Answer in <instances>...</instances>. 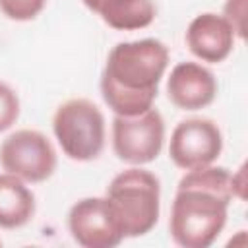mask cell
I'll use <instances>...</instances> for the list:
<instances>
[{
    "mask_svg": "<svg viewBox=\"0 0 248 248\" xmlns=\"http://www.w3.org/2000/svg\"><path fill=\"white\" fill-rule=\"evenodd\" d=\"M169 58V46L153 37L122 41L110 48L99 85L114 116H134L153 107Z\"/></svg>",
    "mask_w": 248,
    "mask_h": 248,
    "instance_id": "1",
    "label": "cell"
},
{
    "mask_svg": "<svg viewBox=\"0 0 248 248\" xmlns=\"http://www.w3.org/2000/svg\"><path fill=\"white\" fill-rule=\"evenodd\" d=\"M105 198L124 238H138L155 229L161 215V182L151 170H120L108 182Z\"/></svg>",
    "mask_w": 248,
    "mask_h": 248,
    "instance_id": "2",
    "label": "cell"
},
{
    "mask_svg": "<svg viewBox=\"0 0 248 248\" xmlns=\"http://www.w3.org/2000/svg\"><path fill=\"white\" fill-rule=\"evenodd\" d=\"M231 202L198 188H176L169 232L182 248H209L223 232Z\"/></svg>",
    "mask_w": 248,
    "mask_h": 248,
    "instance_id": "3",
    "label": "cell"
},
{
    "mask_svg": "<svg viewBox=\"0 0 248 248\" xmlns=\"http://www.w3.org/2000/svg\"><path fill=\"white\" fill-rule=\"evenodd\" d=\"M52 132L62 153L78 163L95 161L107 141V122L101 108L83 97L64 101L52 116Z\"/></svg>",
    "mask_w": 248,
    "mask_h": 248,
    "instance_id": "4",
    "label": "cell"
},
{
    "mask_svg": "<svg viewBox=\"0 0 248 248\" xmlns=\"http://www.w3.org/2000/svg\"><path fill=\"white\" fill-rule=\"evenodd\" d=\"M58 165L52 141L39 130L21 128L0 143V167L27 184L48 180Z\"/></svg>",
    "mask_w": 248,
    "mask_h": 248,
    "instance_id": "5",
    "label": "cell"
},
{
    "mask_svg": "<svg viewBox=\"0 0 248 248\" xmlns=\"http://www.w3.org/2000/svg\"><path fill=\"white\" fill-rule=\"evenodd\" d=\"M110 136L112 151L122 163L143 167L155 161L165 145L163 114L151 107L134 116H114Z\"/></svg>",
    "mask_w": 248,
    "mask_h": 248,
    "instance_id": "6",
    "label": "cell"
},
{
    "mask_svg": "<svg viewBox=\"0 0 248 248\" xmlns=\"http://www.w3.org/2000/svg\"><path fill=\"white\" fill-rule=\"evenodd\" d=\"M223 151V134L217 122L203 116L180 120L169 140V159L182 170L213 165Z\"/></svg>",
    "mask_w": 248,
    "mask_h": 248,
    "instance_id": "7",
    "label": "cell"
},
{
    "mask_svg": "<svg viewBox=\"0 0 248 248\" xmlns=\"http://www.w3.org/2000/svg\"><path fill=\"white\" fill-rule=\"evenodd\" d=\"M68 231L83 248H114L124 240L105 196L78 200L68 211Z\"/></svg>",
    "mask_w": 248,
    "mask_h": 248,
    "instance_id": "8",
    "label": "cell"
},
{
    "mask_svg": "<svg viewBox=\"0 0 248 248\" xmlns=\"http://www.w3.org/2000/svg\"><path fill=\"white\" fill-rule=\"evenodd\" d=\"M219 91L215 74L200 62H178L167 78L169 101L180 110H200L209 107Z\"/></svg>",
    "mask_w": 248,
    "mask_h": 248,
    "instance_id": "9",
    "label": "cell"
},
{
    "mask_svg": "<svg viewBox=\"0 0 248 248\" xmlns=\"http://www.w3.org/2000/svg\"><path fill=\"white\" fill-rule=\"evenodd\" d=\"M186 46L202 62L219 64L234 48L236 35L231 23L215 12L198 14L186 27Z\"/></svg>",
    "mask_w": 248,
    "mask_h": 248,
    "instance_id": "10",
    "label": "cell"
},
{
    "mask_svg": "<svg viewBox=\"0 0 248 248\" xmlns=\"http://www.w3.org/2000/svg\"><path fill=\"white\" fill-rule=\"evenodd\" d=\"M35 194L16 174L0 172V229H19L35 215Z\"/></svg>",
    "mask_w": 248,
    "mask_h": 248,
    "instance_id": "11",
    "label": "cell"
},
{
    "mask_svg": "<svg viewBox=\"0 0 248 248\" xmlns=\"http://www.w3.org/2000/svg\"><path fill=\"white\" fill-rule=\"evenodd\" d=\"M95 14L110 29L138 31L155 21L157 8L153 0H103Z\"/></svg>",
    "mask_w": 248,
    "mask_h": 248,
    "instance_id": "12",
    "label": "cell"
},
{
    "mask_svg": "<svg viewBox=\"0 0 248 248\" xmlns=\"http://www.w3.org/2000/svg\"><path fill=\"white\" fill-rule=\"evenodd\" d=\"M176 188H198L211 192L227 202H232V188H231V170L225 167H200L194 170H184L182 178L178 180Z\"/></svg>",
    "mask_w": 248,
    "mask_h": 248,
    "instance_id": "13",
    "label": "cell"
},
{
    "mask_svg": "<svg viewBox=\"0 0 248 248\" xmlns=\"http://www.w3.org/2000/svg\"><path fill=\"white\" fill-rule=\"evenodd\" d=\"M46 6V0H0V12L12 21H31Z\"/></svg>",
    "mask_w": 248,
    "mask_h": 248,
    "instance_id": "14",
    "label": "cell"
},
{
    "mask_svg": "<svg viewBox=\"0 0 248 248\" xmlns=\"http://www.w3.org/2000/svg\"><path fill=\"white\" fill-rule=\"evenodd\" d=\"M19 97L12 85L0 81V134L10 130L19 118Z\"/></svg>",
    "mask_w": 248,
    "mask_h": 248,
    "instance_id": "15",
    "label": "cell"
},
{
    "mask_svg": "<svg viewBox=\"0 0 248 248\" xmlns=\"http://www.w3.org/2000/svg\"><path fill=\"white\" fill-rule=\"evenodd\" d=\"M246 6H248V0H227L221 14L231 23L238 39L246 37Z\"/></svg>",
    "mask_w": 248,
    "mask_h": 248,
    "instance_id": "16",
    "label": "cell"
},
{
    "mask_svg": "<svg viewBox=\"0 0 248 248\" xmlns=\"http://www.w3.org/2000/svg\"><path fill=\"white\" fill-rule=\"evenodd\" d=\"M231 188H232V198L236 200L246 198V165L244 163L234 172H231Z\"/></svg>",
    "mask_w": 248,
    "mask_h": 248,
    "instance_id": "17",
    "label": "cell"
},
{
    "mask_svg": "<svg viewBox=\"0 0 248 248\" xmlns=\"http://www.w3.org/2000/svg\"><path fill=\"white\" fill-rule=\"evenodd\" d=\"M83 2V6L87 8V10H91V12H97V8L101 6V2L103 0H81Z\"/></svg>",
    "mask_w": 248,
    "mask_h": 248,
    "instance_id": "18",
    "label": "cell"
},
{
    "mask_svg": "<svg viewBox=\"0 0 248 248\" xmlns=\"http://www.w3.org/2000/svg\"><path fill=\"white\" fill-rule=\"evenodd\" d=\"M0 246H2V240H0Z\"/></svg>",
    "mask_w": 248,
    "mask_h": 248,
    "instance_id": "19",
    "label": "cell"
}]
</instances>
